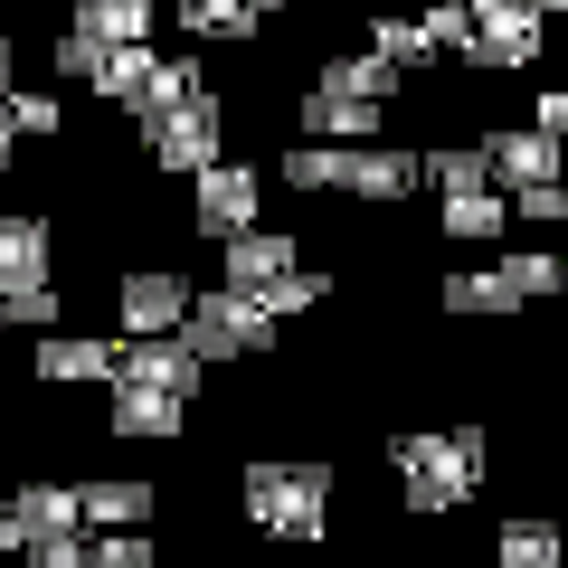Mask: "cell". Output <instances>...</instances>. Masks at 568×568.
Masks as SVG:
<instances>
[{
    "label": "cell",
    "mask_w": 568,
    "mask_h": 568,
    "mask_svg": "<svg viewBox=\"0 0 568 568\" xmlns=\"http://www.w3.org/2000/svg\"><path fill=\"white\" fill-rule=\"evenodd\" d=\"M388 465H398V484H407V503H417V511H455L474 484H484V436H474V426H446V436H398Z\"/></svg>",
    "instance_id": "6da1fadb"
},
{
    "label": "cell",
    "mask_w": 568,
    "mask_h": 568,
    "mask_svg": "<svg viewBox=\"0 0 568 568\" xmlns=\"http://www.w3.org/2000/svg\"><path fill=\"white\" fill-rule=\"evenodd\" d=\"M181 342L200 351V361H246V351H275V313H265V294H246V284H219V294H190Z\"/></svg>",
    "instance_id": "7a4b0ae2"
},
{
    "label": "cell",
    "mask_w": 568,
    "mask_h": 568,
    "mask_svg": "<svg viewBox=\"0 0 568 568\" xmlns=\"http://www.w3.org/2000/svg\"><path fill=\"white\" fill-rule=\"evenodd\" d=\"M246 511H256L265 530L313 540V530L332 521V465H246Z\"/></svg>",
    "instance_id": "3957f363"
},
{
    "label": "cell",
    "mask_w": 568,
    "mask_h": 568,
    "mask_svg": "<svg viewBox=\"0 0 568 568\" xmlns=\"http://www.w3.org/2000/svg\"><path fill=\"white\" fill-rule=\"evenodd\" d=\"M142 142H152V162H162V171H209V162H219V95L190 85L181 104L142 114Z\"/></svg>",
    "instance_id": "277c9868"
},
{
    "label": "cell",
    "mask_w": 568,
    "mask_h": 568,
    "mask_svg": "<svg viewBox=\"0 0 568 568\" xmlns=\"http://www.w3.org/2000/svg\"><path fill=\"white\" fill-rule=\"evenodd\" d=\"M568 265L559 256H503L493 275H446V313H511L530 294H559Z\"/></svg>",
    "instance_id": "5b68a950"
},
{
    "label": "cell",
    "mask_w": 568,
    "mask_h": 568,
    "mask_svg": "<svg viewBox=\"0 0 568 568\" xmlns=\"http://www.w3.org/2000/svg\"><path fill=\"white\" fill-rule=\"evenodd\" d=\"M114 379H142V388H200V351L181 332H123L114 342Z\"/></svg>",
    "instance_id": "8992f818"
},
{
    "label": "cell",
    "mask_w": 568,
    "mask_h": 568,
    "mask_svg": "<svg viewBox=\"0 0 568 568\" xmlns=\"http://www.w3.org/2000/svg\"><path fill=\"white\" fill-rule=\"evenodd\" d=\"M465 58L474 67H530V58H540V10H530V0H493V10H474Z\"/></svg>",
    "instance_id": "52a82bcc"
},
{
    "label": "cell",
    "mask_w": 568,
    "mask_h": 568,
    "mask_svg": "<svg viewBox=\"0 0 568 568\" xmlns=\"http://www.w3.org/2000/svg\"><path fill=\"white\" fill-rule=\"evenodd\" d=\"M190 219H200V237H237V227H256V171H237V162H209V171H190Z\"/></svg>",
    "instance_id": "ba28073f"
},
{
    "label": "cell",
    "mask_w": 568,
    "mask_h": 568,
    "mask_svg": "<svg viewBox=\"0 0 568 568\" xmlns=\"http://www.w3.org/2000/svg\"><path fill=\"white\" fill-rule=\"evenodd\" d=\"M181 313H190L181 265H133L123 275V332H181Z\"/></svg>",
    "instance_id": "9c48e42d"
},
{
    "label": "cell",
    "mask_w": 568,
    "mask_h": 568,
    "mask_svg": "<svg viewBox=\"0 0 568 568\" xmlns=\"http://www.w3.org/2000/svg\"><path fill=\"white\" fill-rule=\"evenodd\" d=\"M181 388H142V379H114V407H104V426L114 436H142V446H162V436H181Z\"/></svg>",
    "instance_id": "30bf717a"
},
{
    "label": "cell",
    "mask_w": 568,
    "mask_h": 568,
    "mask_svg": "<svg viewBox=\"0 0 568 568\" xmlns=\"http://www.w3.org/2000/svg\"><path fill=\"white\" fill-rule=\"evenodd\" d=\"M484 171H493L503 190L559 181V133H540V123H521V133H493V142H484Z\"/></svg>",
    "instance_id": "8fae6325"
},
{
    "label": "cell",
    "mask_w": 568,
    "mask_h": 568,
    "mask_svg": "<svg viewBox=\"0 0 568 568\" xmlns=\"http://www.w3.org/2000/svg\"><path fill=\"white\" fill-rule=\"evenodd\" d=\"M417 152H379V142H342V190L351 200H407Z\"/></svg>",
    "instance_id": "7c38bea8"
},
{
    "label": "cell",
    "mask_w": 568,
    "mask_h": 568,
    "mask_svg": "<svg viewBox=\"0 0 568 568\" xmlns=\"http://www.w3.org/2000/svg\"><path fill=\"white\" fill-rule=\"evenodd\" d=\"M20 284H48V219L0 209V294H20Z\"/></svg>",
    "instance_id": "4fadbf2b"
},
{
    "label": "cell",
    "mask_w": 568,
    "mask_h": 568,
    "mask_svg": "<svg viewBox=\"0 0 568 568\" xmlns=\"http://www.w3.org/2000/svg\"><path fill=\"white\" fill-rule=\"evenodd\" d=\"M304 133H313V142H369V133H379V104L313 85V104H304Z\"/></svg>",
    "instance_id": "5bb4252c"
},
{
    "label": "cell",
    "mask_w": 568,
    "mask_h": 568,
    "mask_svg": "<svg viewBox=\"0 0 568 568\" xmlns=\"http://www.w3.org/2000/svg\"><path fill=\"white\" fill-rule=\"evenodd\" d=\"M219 246H227V284H246V294L294 265V237H265V227H237V237H219Z\"/></svg>",
    "instance_id": "9a60e30c"
},
{
    "label": "cell",
    "mask_w": 568,
    "mask_h": 568,
    "mask_svg": "<svg viewBox=\"0 0 568 568\" xmlns=\"http://www.w3.org/2000/svg\"><path fill=\"white\" fill-rule=\"evenodd\" d=\"M67 29H85L95 48H133V39H152V0H77Z\"/></svg>",
    "instance_id": "2e32d148"
},
{
    "label": "cell",
    "mask_w": 568,
    "mask_h": 568,
    "mask_svg": "<svg viewBox=\"0 0 568 568\" xmlns=\"http://www.w3.org/2000/svg\"><path fill=\"white\" fill-rule=\"evenodd\" d=\"M39 379H114V342H85V332H48V342H39Z\"/></svg>",
    "instance_id": "e0dca14e"
},
{
    "label": "cell",
    "mask_w": 568,
    "mask_h": 568,
    "mask_svg": "<svg viewBox=\"0 0 568 568\" xmlns=\"http://www.w3.org/2000/svg\"><path fill=\"white\" fill-rule=\"evenodd\" d=\"M10 511H20V549L77 530V493H67V484H20V493H10Z\"/></svg>",
    "instance_id": "ac0fdd59"
},
{
    "label": "cell",
    "mask_w": 568,
    "mask_h": 568,
    "mask_svg": "<svg viewBox=\"0 0 568 568\" xmlns=\"http://www.w3.org/2000/svg\"><path fill=\"white\" fill-rule=\"evenodd\" d=\"M398 77H407V67H388L379 48H361V58H332V67H323L332 95H361V104H388V95H398Z\"/></svg>",
    "instance_id": "d6986e66"
},
{
    "label": "cell",
    "mask_w": 568,
    "mask_h": 568,
    "mask_svg": "<svg viewBox=\"0 0 568 568\" xmlns=\"http://www.w3.org/2000/svg\"><path fill=\"white\" fill-rule=\"evenodd\" d=\"M77 521H104V530L152 521V484H77Z\"/></svg>",
    "instance_id": "ffe728a7"
},
{
    "label": "cell",
    "mask_w": 568,
    "mask_h": 568,
    "mask_svg": "<svg viewBox=\"0 0 568 568\" xmlns=\"http://www.w3.org/2000/svg\"><path fill=\"white\" fill-rule=\"evenodd\" d=\"M181 29H190V39H256L265 10H256V0H181Z\"/></svg>",
    "instance_id": "44dd1931"
},
{
    "label": "cell",
    "mask_w": 568,
    "mask_h": 568,
    "mask_svg": "<svg viewBox=\"0 0 568 568\" xmlns=\"http://www.w3.org/2000/svg\"><path fill=\"white\" fill-rule=\"evenodd\" d=\"M503 227V190H446V237H493Z\"/></svg>",
    "instance_id": "7402d4cb"
},
{
    "label": "cell",
    "mask_w": 568,
    "mask_h": 568,
    "mask_svg": "<svg viewBox=\"0 0 568 568\" xmlns=\"http://www.w3.org/2000/svg\"><path fill=\"white\" fill-rule=\"evenodd\" d=\"M256 294H265V313H313L332 294V275H323V265H284V275L256 284Z\"/></svg>",
    "instance_id": "603a6c76"
},
{
    "label": "cell",
    "mask_w": 568,
    "mask_h": 568,
    "mask_svg": "<svg viewBox=\"0 0 568 568\" xmlns=\"http://www.w3.org/2000/svg\"><path fill=\"white\" fill-rule=\"evenodd\" d=\"M369 39H379V58H388V67H426V58H436V39H426V20H379Z\"/></svg>",
    "instance_id": "cb8c5ba5"
},
{
    "label": "cell",
    "mask_w": 568,
    "mask_h": 568,
    "mask_svg": "<svg viewBox=\"0 0 568 568\" xmlns=\"http://www.w3.org/2000/svg\"><path fill=\"white\" fill-rule=\"evenodd\" d=\"M503 559L511 568H549V559H559V530H549V521H503Z\"/></svg>",
    "instance_id": "d4e9b609"
},
{
    "label": "cell",
    "mask_w": 568,
    "mask_h": 568,
    "mask_svg": "<svg viewBox=\"0 0 568 568\" xmlns=\"http://www.w3.org/2000/svg\"><path fill=\"white\" fill-rule=\"evenodd\" d=\"M417 181H436V190H484L493 171H484V152H426Z\"/></svg>",
    "instance_id": "484cf974"
},
{
    "label": "cell",
    "mask_w": 568,
    "mask_h": 568,
    "mask_svg": "<svg viewBox=\"0 0 568 568\" xmlns=\"http://www.w3.org/2000/svg\"><path fill=\"white\" fill-rule=\"evenodd\" d=\"M85 559L95 568H152V540H142V521H123V530H104V540H85Z\"/></svg>",
    "instance_id": "4316f807"
},
{
    "label": "cell",
    "mask_w": 568,
    "mask_h": 568,
    "mask_svg": "<svg viewBox=\"0 0 568 568\" xmlns=\"http://www.w3.org/2000/svg\"><path fill=\"white\" fill-rule=\"evenodd\" d=\"M0 114H10V133H58V95H39V85H10Z\"/></svg>",
    "instance_id": "83f0119b"
},
{
    "label": "cell",
    "mask_w": 568,
    "mask_h": 568,
    "mask_svg": "<svg viewBox=\"0 0 568 568\" xmlns=\"http://www.w3.org/2000/svg\"><path fill=\"white\" fill-rule=\"evenodd\" d=\"M48 58H58V77H95V58H104V48L85 39V29H67V39H48Z\"/></svg>",
    "instance_id": "f1b7e54d"
},
{
    "label": "cell",
    "mask_w": 568,
    "mask_h": 568,
    "mask_svg": "<svg viewBox=\"0 0 568 568\" xmlns=\"http://www.w3.org/2000/svg\"><path fill=\"white\" fill-rule=\"evenodd\" d=\"M465 0H426V39H436V48H465Z\"/></svg>",
    "instance_id": "f546056e"
},
{
    "label": "cell",
    "mask_w": 568,
    "mask_h": 568,
    "mask_svg": "<svg viewBox=\"0 0 568 568\" xmlns=\"http://www.w3.org/2000/svg\"><path fill=\"white\" fill-rule=\"evenodd\" d=\"M29 559H39V568H85V540L58 530V540H29Z\"/></svg>",
    "instance_id": "4dcf8cb0"
},
{
    "label": "cell",
    "mask_w": 568,
    "mask_h": 568,
    "mask_svg": "<svg viewBox=\"0 0 568 568\" xmlns=\"http://www.w3.org/2000/svg\"><path fill=\"white\" fill-rule=\"evenodd\" d=\"M540 133H559V142H568V95H540Z\"/></svg>",
    "instance_id": "1f68e13d"
},
{
    "label": "cell",
    "mask_w": 568,
    "mask_h": 568,
    "mask_svg": "<svg viewBox=\"0 0 568 568\" xmlns=\"http://www.w3.org/2000/svg\"><path fill=\"white\" fill-rule=\"evenodd\" d=\"M10 85H20V48L0 39V95H10Z\"/></svg>",
    "instance_id": "d6a6232c"
},
{
    "label": "cell",
    "mask_w": 568,
    "mask_h": 568,
    "mask_svg": "<svg viewBox=\"0 0 568 568\" xmlns=\"http://www.w3.org/2000/svg\"><path fill=\"white\" fill-rule=\"evenodd\" d=\"M0 549H20V511L10 503H0Z\"/></svg>",
    "instance_id": "836d02e7"
},
{
    "label": "cell",
    "mask_w": 568,
    "mask_h": 568,
    "mask_svg": "<svg viewBox=\"0 0 568 568\" xmlns=\"http://www.w3.org/2000/svg\"><path fill=\"white\" fill-rule=\"evenodd\" d=\"M10 152H20V133H10V114H0V171H10Z\"/></svg>",
    "instance_id": "e575fe53"
},
{
    "label": "cell",
    "mask_w": 568,
    "mask_h": 568,
    "mask_svg": "<svg viewBox=\"0 0 568 568\" xmlns=\"http://www.w3.org/2000/svg\"><path fill=\"white\" fill-rule=\"evenodd\" d=\"M530 10H568V0H530Z\"/></svg>",
    "instance_id": "d590c367"
},
{
    "label": "cell",
    "mask_w": 568,
    "mask_h": 568,
    "mask_svg": "<svg viewBox=\"0 0 568 568\" xmlns=\"http://www.w3.org/2000/svg\"><path fill=\"white\" fill-rule=\"evenodd\" d=\"M256 10H284V0H256Z\"/></svg>",
    "instance_id": "8d00e7d4"
},
{
    "label": "cell",
    "mask_w": 568,
    "mask_h": 568,
    "mask_svg": "<svg viewBox=\"0 0 568 568\" xmlns=\"http://www.w3.org/2000/svg\"><path fill=\"white\" fill-rule=\"evenodd\" d=\"M559 181H568V162H559Z\"/></svg>",
    "instance_id": "74e56055"
}]
</instances>
